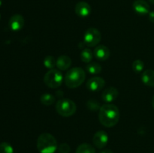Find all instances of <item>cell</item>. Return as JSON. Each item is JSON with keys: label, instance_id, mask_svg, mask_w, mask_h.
<instances>
[{"label": "cell", "instance_id": "27", "mask_svg": "<svg viewBox=\"0 0 154 153\" xmlns=\"http://www.w3.org/2000/svg\"><path fill=\"white\" fill-rule=\"evenodd\" d=\"M152 106H153V107L154 109V95H153V98H152Z\"/></svg>", "mask_w": 154, "mask_h": 153}, {"label": "cell", "instance_id": "21", "mask_svg": "<svg viewBox=\"0 0 154 153\" xmlns=\"http://www.w3.org/2000/svg\"><path fill=\"white\" fill-rule=\"evenodd\" d=\"M132 70H134L135 73H141L144 70V62L140 59H136L132 63Z\"/></svg>", "mask_w": 154, "mask_h": 153}, {"label": "cell", "instance_id": "14", "mask_svg": "<svg viewBox=\"0 0 154 153\" xmlns=\"http://www.w3.org/2000/svg\"><path fill=\"white\" fill-rule=\"evenodd\" d=\"M72 61L68 56H60L57 60V67L60 70H66L71 67Z\"/></svg>", "mask_w": 154, "mask_h": 153}, {"label": "cell", "instance_id": "8", "mask_svg": "<svg viewBox=\"0 0 154 153\" xmlns=\"http://www.w3.org/2000/svg\"><path fill=\"white\" fill-rule=\"evenodd\" d=\"M93 142L95 146L98 148H103L106 146L108 142V135L104 130H99L94 134Z\"/></svg>", "mask_w": 154, "mask_h": 153}, {"label": "cell", "instance_id": "6", "mask_svg": "<svg viewBox=\"0 0 154 153\" xmlns=\"http://www.w3.org/2000/svg\"><path fill=\"white\" fill-rule=\"evenodd\" d=\"M102 34L101 32L96 28H89L85 32L84 35V42L87 46H97L101 41Z\"/></svg>", "mask_w": 154, "mask_h": 153}, {"label": "cell", "instance_id": "13", "mask_svg": "<svg viewBox=\"0 0 154 153\" xmlns=\"http://www.w3.org/2000/svg\"><path fill=\"white\" fill-rule=\"evenodd\" d=\"M75 13L81 17H87L91 13V7L86 2H79L75 6Z\"/></svg>", "mask_w": 154, "mask_h": 153}, {"label": "cell", "instance_id": "29", "mask_svg": "<svg viewBox=\"0 0 154 153\" xmlns=\"http://www.w3.org/2000/svg\"><path fill=\"white\" fill-rule=\"evenodd\" d=\"M2 0H0V6L2 5Z\"/></svg>", "mask_w": 154, "mask_h": 153}, {"label": "cell", "instance_id": "25", "mask_svg": "<svg viewBox=\"0 0 154 153\" xmlns=\"http://www.w3.org/2000/svg\"><path fill=\"white\" fill-rule=\"evenodd\" d=\"M149 20L150 22L154 23V11H151L149 13Z\"/></svg>", "mask_w": 154, "mask_h": 153}, {"label": "cell", "instance_id": "11", "mask_svg": "<svg viewBox=\"0 0 154 153\" xmlns=\"http://www.w3.org/2000/svg\"><path fill=\"white\" fill-rule=\"evenodd\" d=\"M118 90L115 87H108L105 88L102 94V99L107 104L111 103L118 97Z\"/></svg>", "mask_w": 154, "mask_h": 153}, {"label": "cell", "instance_id": "17", "mask_svg": "<svg viewBox=\"0 0 154 153\" xmlns=\"http://www.w3.org/2000/svg\"><path fill=\"white\" fill-rule=\"evenodd\" d=\"M93 52L89 48H84L81 52V61L85 63H90L93 58Z\"/></svg>", "mask_w": 154, "mask_h": 153}, {"label": "cell", "instance_id": "7", "mask_svg": "<svg viewBox=\"0 0 154 153\" xmlns=\"http://www.w3.org/2000/svg\"><path fill=\"white\" fill-rule=\"evenodd\" d=\"M87 88L92 92H99L105 86V80L100 76H93L87 82Z\"/></svg>", "mask_w": 154, "mask_h": 153}, {"label": "cell", "instance_id": "2", "mask_svg": "<svg viewBox=\"0 0 154 153\" xmlns=\"http://www.w3.org/2000/svg\"><path fill=\"white\" fill-rule=\"evenodd\" d=\"M37 148L40 153H54L58 148V144L51 134L43 133L38 137Z\"/></svg>", "mask_w": 154, "mask_h": 153}, {"label": "cell", "instance_id": "22", "mask_svg": "<svg viewBox=\"0 0 154 153\" xmlns=\"http://www.w3.org/2000/svg\"><path fill=\"white\" fill-rule=\"evenodd\" d=\"M87 106L91 111L99 110L101 108L100 103L97 100H95V99H90V100H89L87 102Z\"/></svg>", "mask_w": 154, "mask_h": 153}, {"label": "cell", "instance_id": "10", "mask_svg": "<svg viewBox=\"0 0 154 153\" xmlns=\"http://www.w3.org/2000/svg\"><path fill=\"white\" fill-rule=\"evenodd\" d=\"M132 7L135 11L140 15H145L150 13V5L145 0H135Z\"/></svg>", "mask_w": 154, "mask_h": 153}, {"label": "cell", "instance_id": "3", "mask_svg": "<svg viewBox=\"0 0 154 153\" xmlns=\"http://www.w3.org/2000/svg\"><path fill=\"white\" fill-rule=\"evenodd\" d=\"M85 78L86 73L84 69L75 67L68 70L65 77V82L69 88H75L84 82Z\"/></svg>", "mask_w": 154, "mask_h": 153}, {"label": "cell", "instance_id": "5", "mask_svg": "<svg viewBox=\"0 0 154 153\" xmlns=\"http://www.w3.org/2000/svg\"><path fill=\"white\" fill-rule=\"evenodd\" d=\"M63 80V76L61 71L57 69H51L45 74L44 82L51 88H57L61 86Z\"/></svg>", "mask_w": 154, "mask_h": 153}, {"label": "cell", "instance_id": "28", "mask_svg": "<svg viewBox=\"0 0 154 153\" xmlns=\"http://www.w3.org/2000/svg\"><path fill=\"white\" fill-rule=\"evenodd\" d=\"M149 2H150V3H152V4H154V0H148Z\"/></svg>", "mask_w": 154, "mask_h": 153}, {"label": "cell", "instance_id": "4", "mask_svg": "<svg viewBox=\"0 0 154 153\" xmlns=\"http://www.w3.org/2000/svg\"><path fill=\"white\" fill-rule=\"evenodd\" d=\"M57 112L63 117H69L74 115L77 110V106L73 100L69 98L60 99L56 104Z\"/></svg>", "mask_w": 154, "mask_h": 153}, {"label": "cell", "instance_id": "23", "mask_svg": "<svg viewBox=\"0 0 154 153\" xmlns=\"http://www.w3.org/2000/svg\"><path fill=\"white\" fill-rule=\"evenodd\" d=\"M0 153H14V148L10 143L3 142L0 143Z\"/></svg>", "mask_w": 154, "mask_h": 153}, {"label": "cell", "instance_id": "12", "mask_svg": "<svg viewBox=\"0 0 154 153\" xmlns=\"http://www.w3.org/2000/svg\"><path fill=\"white\" fill-rule=\"evenodd\" d=\"M93 55L96 59L105 61L110 57V50L105 45H98L93 51Z\"/></svg>", "mask_w": 154, "mask_h": 153}, {"label": "cell", "instance_id": "16", "mask_svg": "<svg viewBox=\"0 0 154 153\" xmlns=\"http://www.w3.org/2000/svg\"><path fill=\"white\" fill-rule=\"evenodd\" d=\"M75 153H96V149L89 143H82L77 148Z\"/></svg>", "mask_w": 154, "mask_h": 153}, {"label": "cell", "instance_id": "1", "mask_svg": "<svg viewBox=\"0 0 154 153\" xmlns=\"http://www.w3.org/2000/svg\"><path fill=\"white\" fill-rule=\"evenodd\" d=\"M120 110L116 105L106 104L99 110V119L101 124L106 128L115 126L120 120Z\"/></svg>", "mask_w": 154, "mask_h": 153}, {"label": "cell", "instance_id": "18", "mask_svg": "<svg viewBox=\"0 0 154 153\" xmlns=\"http://www.w3.org/2000/svg\"><path fill=\"white\" fill-rule=\"evenodd\" d=\"M41 103L45 106H51L55 101V97L51 93H45L40 98Z\"/></svg>", "mask_w": 154, "mask_h": 153}, {"label": "cell", "instance_id": "20", "mask_svg": "<svg viewBox=\"0 0 154 153\" xmlns=\"http://www.w3.org/2000/svg\"><path fill=\"white\" fill-rule=\"evenodd\" d=\"M44 65L45 68L48 69H54L55 66H57V61L55 60V58L52 56H48L44 59Z\"/></svg>", "mask_w": 154, "mask_h": 153}, {"label": "cell", "instance_id": "24", "mask_svg": "<svg viewBox=\"0 0 154 153\" xmlns=\"http://www.w3.org/2000/svg\"><path fill=\"white\" fill-rule=\"evenodd\" d=\"M71 148L69 145L66 142L61 143L58 147V151L60 153H69L70 152Z\"/></svg>", "mask_w": 154, "mask_h": 153}, {"label": "cell", "instance_id": "26", "mask_svg": "<svg viewBox=\"0 0 154 153\" xmlns=\"http://www.w3.org/2000/svg\"><path fill=\"white\" fill-rule=\"evenodd\" d=\"M100 153H114V152H113L111 149H108V148H107V149L102 150Z\"/></svg>", "mask_w": 154, "mask_h": 153}, {"label": "cell", "instance_id": "15", "mask_svg": "<svg viewBox=\"0 0 154 153\" xmlns=\"http://www.w3.org/2000/svg\"><path fill=\"white\" fill-rule=\"evenodd\" d=\"M143 83L150 87H154V70L151 69L144 70L141 75Z\"/></svg>", "mask_w": 154, "mask_h": 153}, {"label": "cell", "instance_id": "19", "mask_svg": "<svg viewBox=\"0 0 154 153\" xmlns=\"http://www.w3.org/2000/svg\"><path fill=\"white\" fill-rule=\"evenodd\" d=\"M102 66L99 63H89L87 65V70L91 74H98L102 71Z\"/></svg>", "mask_w": 154, "mask_h": 153}, {"label": "cell", "instance_id": "9", "mask_svg": "<svg viewBox=\"0 0 154 153\" xmlns=\"http://www.w3.org/2000/svg\"><path fill=\"white\" fill-rule=\"evenodd\" d=\"M24 22H25V20H24L23 16L17 14L11 16L8 22V26L12 31L17 32L22 29L23 27L24 26Z\"/></svg>", "mask_w": 154, "mask_h": 153}]
</instances>
